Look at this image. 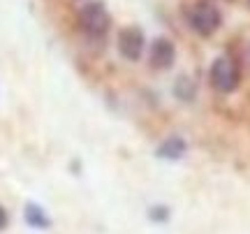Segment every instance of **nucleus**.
<instances>
[{"instance_id":"f257e3e1","label":"nucleus","mask_w":250,"mask_h":234,"mask_svg":"<svg viewBox=\"0 0 250 234\" xmlns=\"http://www.w3.org/2000/svg\"><path fill=\"white\" fill-rule=\"evenodd\" d=\"M208 81L218 93H232L241 81V70H239L236 61H232L229 56H220V58H215L208 70Z\"/></svg>"},{"instance_id":"f03ea898","label":"nucleus","mask_w":250,"mask_h":234,"mask_svg":"<svg viewBox=\"0 0 250 234\" xmlns=\"http://www.w3.org/2000/svg\"><path fill=\"white\" fill-rule=\"evenodd\" d=\"M111 26V19H109L107 7L93 0L88 5H83L79 12V28L86 33L88 37H102Z\"/></svg>"},{"instance_id":"7ed1b4c3","label":"nucleus","mask_w":250,"mask_h":234,"mask_svg":"<svg viewBox=\"0 0 250 234\" xmlns=\"http://www.w3.org/2000/svg\"><path fill=\"white\" fill-rule=\"evenodd\" d=\"M188 21H190V26H192V30H195L197 35L208 37L220 28L223 14H220V9L215 7V5H211V2H199V5L190 12Z\"/></svg>"},{"instance_id":"20e7f679","label":"nucleus","mask_w":250,"mask_h":234,"mask_svg":"<svg viewBox=\"0 0 250 234\" xmlns=\"http://www.w3.org/2000/svg\"><path fill=\"white\" fill-rule=\"evenodd\" d=\"M118 54L123 56L125 61H132L137 63L144 56V46H146V37H144V30L139 26H127L118 33Z\"/></svg>"},{"instance_id":"39448f33","label":"nucleus","mask_w":250,"mask_h":234,"mask_svg":"<svg viewBox=\"0 0 250 234\" xmlns=\"http://www.w3.org/2000/svg\"><path fill=\"white\" fill-rule=\"evenodd\" d=\"M176 61V46L167 37H158L151 44V54H148V63L153 70H169Z\"/></svg>"},{"instance_id":"423d86ee","label":"nucleus","mask_w":250,"mask_h":234,"mask_svg":"<svg viewBox=\"0 0 250 234\" xmlns=\"http://www.w3.org/2000/svg\"><path fill=\"white\" fill-rule=\"evenodd\" d=\"M188 151V144L186 139H181V137H169V139H165L160 146H158V151L155 155L162 158V160H181Z\"/></svg>"},{"instance_id":"0eeeda50","label":"nucleus","mask_w":250,"mask_h":234,"mask_svg":"<svg viewBox=\"0 0 250 234\" xmlns=\"http://www.w3.org/2000/svg\"><path fill=\"white\" fill-rule=\"evenodd\" d=\"M23 218H26V223L30 227H37V230H46V227L51 225V218L44 213V209L35 204V202H28L26 209H23Z\"/></svg>"},{"instance_id":"6e6552de","label":"nucleus","mask_w":250,"mask_h":234,"mask_svg":"<svg viewBox=\"0 0 250 234\" xmlns=\"http://www.w3.org/2000/svg\"><path fill=\"white\" fill-rule=\"evenodd\" d=\"M176 95H179L181 100H192L195 98V84L188 79V77H181V79L176 81Z\"/></svg>"},{"instance_id":"1a4fd4ad","label":"nucleus","mask_w":250,"mask_h":234,"mask_svg":"<svg viewBox=\"0 0 250 234\" xmlns=\"http://www.w3.org/2000/svg\"><path fill=\"white\" fill-rule=\"evenodd\" d=\"M148 218H151L153 223H167L169 220V209L162 207V204H153L148 209Z\"/></svg>"},{"instance_id":"9d476101","label":"nucleus","mask_w":250,"mask_h":234,"mask_svg":"<svg viewBox=\"0 0 250 234\" xmlns=\"http://www.w3.org/2000/svg\"><path fill=\"white\" fill-rule=\"evenodd\" d=\"M7 225H9V213H7V209L0 204V230H5Z\"/></svg>"},{"instance_id":"9b49d317","label":"nucleus","mask_w":250,"mask_h":234,"mask_svg":"<svg viewBox=\"0 0 250 234\" xmlns=\"http://www.w3.org/2000/svg\"><path fill=\"white\" fill-rule=\"evenodd\" d=\"M248 7H250V0H248Z\"/></svg>"}]
</instances>
